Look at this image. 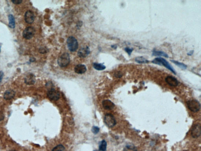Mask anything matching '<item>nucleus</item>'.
<instances>
[{
    "label": "nucleus",
    "instance_id": "obj_12",
    "mask_svg": "<svg viewBox=\"0 0 201 151\" xmlns=\"http://www.w3.org/2000/svg\"><path fill=\"white\" fill-rule=\"evenodd\" d=\"M103 107L105 109L111 110L115 107V105L111 100H106L103 101L102 102Z\"/></svg>",
    "mask_w": 201,
    "mask_h": 151
},
{
    "label": "nucleus",
    "instance_id": "obj_2",
    "mask_svg": "<svg viewBox=\"0 0 201 151\" xmlns=\"http://www.w3.org/2000/svg\"><path fill=\"white\" fill-rule=\"evenodd\" d=\"M70 58L68 53H64L60 56L57 60V63L59 66L64 67L67 66L70 63Z\"/></svg>",
    "mask_w": 201,
    "mask_h": 151
},
{
    "label": "nucleus",
    "instance_id": "obj_34",
    "mask_svg": "<svg viewBox=\"0 0 201 151\" xmlns=\"http://www.w3.org/2000/svg\"><path fill=\"white\" fill-rule=\"evenodd\" d=\"M0 51H1V49H0Z\"/></svg>",
    "mask_w": 201,
    "mask_h": 151
},
{
    "label": "nucleus",
    "instance_id": "obj_14",
    "mask_svg": "<svg viewBox=\"0 0 201 151\" xmlns=\"http://www.w3.org/2000/svg\"><path fill=\"white\" fill-rule=\"evenodd\" d=\"M15 95V92L13 90L9 89L4 93V98L6 100H10L13 99Z\"/></svg>",
    "mask_w": 201,
    "mask_h": 151
},
{
    "label": "nucleus",
    "instance_id": "obj_33",
    "mask_svg": "<svg viewBox=\"0 0 201 151\" xmlns=\"http://www.w3.org/2000/svg\"><path fill=\"white\" fill-rule=\"evenodd\" d=\"M10 151H16V150H10Z\"/></svg>",
    "mask_w": 201,
    "mask_h": 151
},
{
    "label": "nucleus",
    "instance_id": "obj_27",
    "mask_svg": "<svg viewBox=\"0 0 201 151\" xmlns=\"http://www.w3.org/2000/svg\"><path fill=\"white\" fill-rule=\"evenodd\" d=\"M115 75V76H116V78H121V77L122 76H123L121 73L119 72H117V73H115V75Z\"/></svg>",
    "mask_w": 201,
    "mask_h": 151
},
{
    "label": "nucleus",
    "instance_id": "obj_32",
    "mask_svg": "<svg viewBox=\"0 0 201 151\" xmlns=\"http://www.w3.org/2000/svg\"><path fill=\"white\" fill-rule=\"evenodd\" d=\"M101 151V150H96V151Z\"/></svg>",
    "mask_w": 201,
    "mask_h": 151
},
{
    "label": "nucleus",
    "instance_id": "obj_31",
    "mask_svg": "<svg viewBox=\"0 0 201 151\" xmlns=\"http://www.w3.org/2000/svg\"><path fill=\"white\" fill-rule=\"evenodd\" d=\"M112 47H113L112 48H117V46H116V45H113V46H112Z\"/></svg>",
    "mask_w": 201,
    "mask_h": 151
},
{
    "label": "nucleus",
    "instance_id": "obj_24",
    "mask_svg": "<svg viewBox=\"0 0 201 151\" xmlns=\"http://www.w3.org/2000/svg\"><path fill=\"white\" fill-rule=\"evenodd\" d=\"M91 131L94 134H97L99 131V128L97 126H93L91 129Z\"/></svg>",
    "mask_w": 201,
    "mask_h": 151
},
{
    "label": "nucleus",
    "instance_id": "obj_10",
    "mask_svg": "<svg viewBox=\"0 0 201 151\" xmlns=\"http://www.w3.org/2000/svg\"><path fill=\"white\" fill-rule=\"evenodd\" d=\"M90 53V48L88 47L81 48L78 52V55L79 57L84 58L87 57Z\"/></svg>",
    "mask_w": 201,
    "mask_h": 151
},
{
    "label": "nucleus",
    "instance_id": "obj_30",
    "mask_svg": "<svg viewBox=\"0 0 201 151\" xmlns=\"http://www.w3.org/2000/svg\"><path fill=\"white\" fill-rule=\"evenodd\" d=\"M4 119V115L3 113H0V121L3 120Z\"/></svg>",
    "mask_w": 201,
    "mask_h": 151
},
{
    "label": "nucleus",
    "instance_id": "obj_1",
    "mask_svg": "<svg viewBox=\"0 0 201 151\" xmlns=\"http://www.w3.org/2000/svg\"><path fill=\"white\" fill-rule=\"evenodd\" d=\"M153 63L160 65H162L165 66V67L168 69V70L171 71L172 73L174 74H176V71L174 70V68L173 66L169 64V63L164 58H157L154 59L152 61Z\"/></svg>",
    "mask_w": 201,
    "mask_h": 151
},
{
    "label": "nucleus",
    "instance_id": "obj_23",
    "mask_svg": "<svg viewBox=\"0 0 201 151\" xmlns=\"http://www.w3.org/2000/svg\"><path fill=\"white\" fill-rule=\"evenodd\" d=\"M52 151H65V148L64 146L60 144L54 147Z\"/></svg>",
    "mask_w": 201,
    "mask_h": 151
},
{
    "label": "nucleus",
    "instance_id": "obj_18",
    "mask_svg": "<svg viewBox=\"0 0 201 151\" xmlns=\"http://www.w3.org/2000/svg\"><path fill=\"white\" fill-rule=\"evenodd\" d=\"M124 151H138L136 147L132 144H129L125 146Z\"/></svg>",
    "mask_w": 201,
    "mask_h": 151
},
{
    "label": "nucleus",
    "instance_id": "obj_15",
    "mask_svg": "<svg viewBox=\"0 0 201 151\" xmlns=\"http://www.w3.org/2000/svg\"><path fill=\"white\" fill-rule=\"evenodd\" d=\"M36 81L34 75L32 74H28L25 78V83L28 85H32L34 84Z\"/></svg>",
    "mask_w": 201,
    "mask_h": 151
},
{
    "label": "nucleus",
    "instance_id": "obj_25",
    "mask_svg": "<svg viewBox=\"0 0 201 151\" xmlns=\"http://www.w3.org/2000/svg\"><path fill=\"white\" fill-rule=\"evenodd\" d=\"M125 50L128 53V54L129 56L131 55L132 52L133 50V48H130L129 47H126L125 48Z\"/></svg>",
    "mask_w": 201,
    "mask_h": 151
},
{
    "label": "nucleus",
    "instance_id": "obj_6",
    "mask_svg": "<svg viewBox=\"0 0 201 151\" xmlns=\"http://www.w3.org/2000/svg\"><path fill=\"white\" fill-rule=\"evenodd\" d=\"M36 30L32 26H28L26 28L23 32V36L26 39H30L34 37Z\"/></svg>",
    "mask_w": 201,
    "mask_h": 151
},
{
    "label": "nucleus",
    "instance_id": "obj_22",
    "mask_svg": "<svg viewBox=\"0 0 201 151\" xmlns=\"http://www.w3.org/2000/svg\"><path fill=\"white\" fill-rule=\"evenodd\" d=\"M107 147V143L105 140H103L101 142L99 146V150L103 151H105Z\"/></svg>",
    "mask_w": 201,
    "mask_h": 151
},
{
    "label": "nucleus",
    "instance_id": "obj_9",
    "mask_svg": "<svg viewBox=\"0 0 201 151\" xmlns=\"http://www.w3.org/2000/svg\"><path fill=\"white\" fill-rule=\"evenodd\" d=\"M24 19L27 23L29 24H32L35 20V16L34 13L30 10L26 11L24 16Z\"/></svg>",
    "mask_w": 201,
    "mask_h": 151
},
{
    "label": "nucleus",
    "instance_id": "obj_29",
    "mask_svg": "<svg viewBox=\"0 0 201 151\" xmlns=\"http://www.w3.org/2000/svg\"><path fill=\"white\" fill-rule=\"evenodd\" d=\"M194 52V51L193 50H191V51H190L189 52H188V53H187V55H188V56H192Z\"/></svg>",
    "mask_w": 201,
    "mask_h": 151
},
{
    "label": "nucleus",
    "instance_id": "obj_19",
    "mask_svg": "<svg viewBox=\"0 0 201 151\" xmlns=\"http://www.w3.org/2000/svg\"><path fill=\"white\" fill-rule=\"evenodd\" d=\"M135 61L137 63H140V64L147 63L149 62V61L145 59V58L143 57V56H139V57L135 58Z\"/></svg>",
    "mask_w": 201,
    "mask_h": 151
},
{
    "label": "nucleus",
    "instance_id": "obj_16",
    "mask_svg": "<svg viewBox=\"0 0 201 151\" xmlns=\"http://www.w3.org/2000/svg\"><path fill=\"white\" fill-rule=\"evenodd\" d=\"M152 56H163V57H165L168 58V55L167 53H166L165 52H163L161 51H156V50H154L153 51Z\"/></svg>",
    "mask_w": 201,
    "mask_h": 151
},
{
    "label": "nucleus",
    "instance_id": "obj_8",
    "mask_svg": "<svg viewBox=\"0 0 201 151\" xmlns=\"http://www.w3.org/2000/svg\"><path fill=\"white\" fill-rule=\"evenodd\" d=\"M48 97L51 100H57L60 98V93L54 89H52L48 92Z\"/></svg>",
    "mask_w": 201,
    "mask_h": 151
},
{
    "label": "nucleus",
    "instance_id": "obj_21",
    "mask_svg": "<svg viewBox=\"0 0 201 151\" xmlns=\"http://www.w3.org/2000/svg\"><path fill=\"white\" fill-rule=\"evenodd\" d=\"M171 61L181 69L185 70L187 68V66L184 64V63L179 62L177 61L174 60H171Z\"/></svg>",
    "mask_w": 201,
    "mask_h": 151
},
{
    "label": "nucleus",
    "instance_id": "obj_13",
    "mask_svg": "<svg viewBox=\"0 0 201 151\" xmlns=\"http://www.w3.org/2000/svg\"><path fill=\"white\" fill-rule=\"evenodd\" d=\"M74 70L75 73L79 74H83L85 73L86 71V67L85 65L82 64H79L75 66Z\"/></svg>",
    "mask_w": 201,
    "mask_h": 151
},
{
    "label": "nucleus",
    "instance_id": "obj_28",
    "mask_svg": "<svg viewBox=\"0 0 201 151\" xmlns=\"http://www.w3.org/2000/svg\"><path fill=\"white\" fill-rule=\"evenodd\" d=\"M3 73L2 72V71H0V83H1V82L2 81L3 77Z\"/></svg>",
    "mask_w": 201,
    "mask_h": 151
},
{
    "label": "nucleus",
    "instance_id": "obj_11",
    "mask_svg": "<svg viewBox=\"0 0 201 151\" xmlns=\"http://www.w3.org/2000/svg\"><path fill=\"white\" fill-rule=\"evenodd\" d=\"M165 81L169 86L172 87L177 86L179 84L178 80L171 76H167L165 78Z\"/></svg>",
    "mask_w": 201,
    "mask_h": 151
},
{
    "label": "nucleus",
    "instance_id": "obj_5",
    "mask_svg": "<svg viewBox=\"0 0 201 151\" xmlns=\"http://www.w3.org/2000/svg\"><path fill=\"white\" fill-rule=\"evenodd\" d=\"M104 122L106 125L109 128H112L116 124V121L114 116L111 114H107L105 115Z\"/></svg>",
    "mask_w": 201,
    "mask_h": 151
},
{
    "label": "nucleus",
    "instance_id": "obj_20",
    "mask_svg": "<svg viewBox=\"0 0 201 151\" xmlns=\"http://www.w3.org/2000/svg\"><path fill=\"white\" fill-rule=\"evenodd\" d=\"M94 68L96 70L98 71H102L104 70L106 68L105 66L103 64L101 63H94L93 64Z\"/></svg>",
    "mask_w": 201,
    "mask_h": 151
},
{
    "label": "nucleus",
    "instance_id": "obj_3",
    "mask_svg": "<svg viewBox=\"0 0 201 151\" xmlns=\"http://www.w3.org/2000/svg\"><path fill=\"white\" fill-rule=\"evenodd\" d=\"M67 44L68 49L71 52H75L78 47L77 40L73 36L69 37L67 40Z\"/></svg>",
    "mask_w": 201,
    "mask_h": 151
},
{
    "label": "nucleus",
    "instance_id": "obj_17",
    "mask_svg": "<svg viewBox=\"0 0 201 151\" xmlns=\"http://www.w3.org/2000/svg\"><path fill=\"white\" fill-rule=\"evenodd\" d=\"M9 25L11 29H14L15 27V20L13 15L10 14L8 16Z\"/></svg>",
    "mask_w": 201,
    "mask_h": 151
},
{
    "label": "nucleus",
    "instance_id": "obj_7",
    "mask_svg": "<svg viewBox=\"0 0 201 151\" xmlns=\"http://www.w3.org/2000/svg\"><path fill=\"white\" fill-rule=\"evenodd\" d=\"M191 135L194 138H197L201 135V126L199 123L194 126L192 129Z\"/></svg>",
    "mask_w": 201,
    "mask_h": 151
},
{
    "label": "nucleus",
    "instance_id": "obj_26",
    "mask_svg": "<svg viewBox=\"0 0 201 151\" xmlns=\"http://www.w3.org/2000/svg\"><path fill=\"white\" fill-rule=\"evenodd\" d=\"M11 2L15 4H20L23 1L22 0H13L11 1Z\"/></svg>",
    "mask_w": 201,
    "mask_h": 151
},
{
    "label": "nucleus",
    "instance_id": "obj_4",
    "mask_svg": "<svg viewBox=\"0 0 201 151\" xmlns=\"http://www.w3.org/2000/svg\"><path fill=\"white\" fill-rule=\"evenodd\" d=\"M187 104L189 109L193 112H197L200 110V103L197 100H189L187 102Z\"/></svg>",
    "mask_w": 201,
    "mask_h": 151
}]
</instances>
